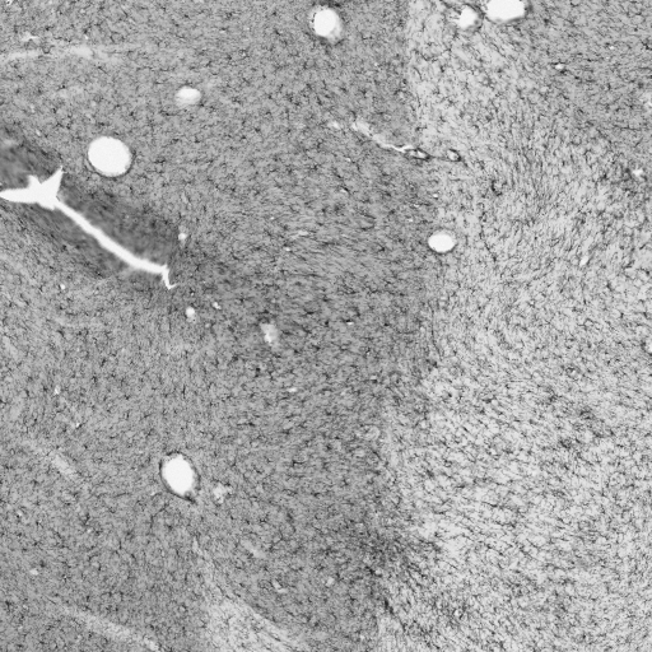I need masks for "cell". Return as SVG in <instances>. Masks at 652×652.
Wrapping results in <instances>:
<instances>
[{
  "label": "cell",
  "mask_w": 652,
  "mask_h": 652,
  "mask_svg": "<svg viewBox=\"0 0 652 652\" xmlns=\"http://www.w3.org/2000/svg\"><path fill=\"white\" fill-rule=\"evenodd\" d=\"M88 155L93 167L101 175L111 178L123 175L132 162L128 147L115 139H100L91 146Z\"/></svg>",
  "instance_id": "1"
}]
</instances>
